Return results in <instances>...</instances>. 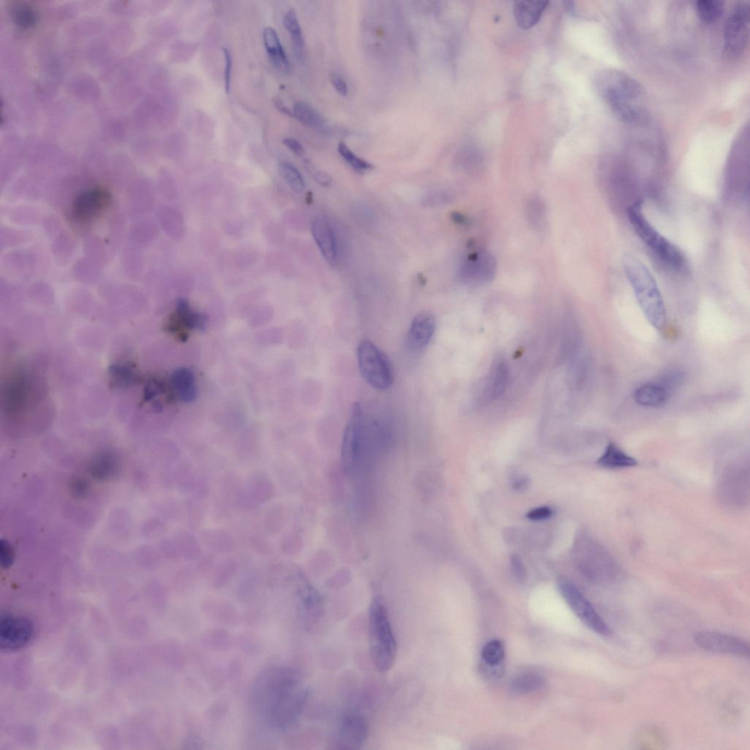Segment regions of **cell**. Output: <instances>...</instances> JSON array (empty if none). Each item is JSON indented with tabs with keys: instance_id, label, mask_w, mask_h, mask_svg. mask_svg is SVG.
<instances>
[{
	"instance_id": "60d3db41",
	"label": "cell",
	"mask_w": 750,
	"mask_h": 750,
	"mask_svg": "<svg viewBox=\"0 0 750 750\" xmlns=\"http://www.w3.org/2000/svg\"><path fill=\"white\" fill-rule=\"evenodd\" d=\"M338 153L341 155L344 160L354 169L358 171H368L373 169V166L368 162L362 160L356 155L352 150L349 148L347 145L343 142L338 144Z\"/></svg>"
},
{
	"instance_id": "5b68a950",
	"label": "cell",
	"mask_w": 750,
	"mask_h": 750,
	"mask_svg": "<svg viewBox=\"0 0 750 750\" xmlns=\"http://www.w3.org/2000/svg\"><path fill=\"white\" fill-rule=\"evenodd\" d=\"M627 215L637 235L658 259L673 269H684L685 258L682 252L649 222L644 212L642 201L633 203L628 208Z\"/></svg>"
},
{
	"instance_id": "8992f818",
	"label": "cell",
	"mask_w": 750,
	"mask_h": 750,
	"mask_svg": "<svg viewBox=\"0 0 750 750\" xmlns=\"http://www.w3.org/2000/svg\"><path fill=\"white\" fill-rule=\"evenodd\" d=\"M358 365L366 382L378 390L391 388L394 383V369L389 358L369 340H362L357 348Z\"/></svg>"
},
{
	"instance_id": "7dc6e473",
	"label": "cell",
	"mask_w": 750,
	"mask_h": 750,
	"mask_svg": "<svg viewBox=\"0 0 750 750\" xmlns=\"http://www.w3.org/2000/svg\"><path fill=\"white\" fill-rule=\"evenodd\" d=\"M511 566L513 574L517 581L521 584L526 582L527 578V573L526 567L519 555L513 554L511 558Z\"/></svg>"
},
{
	"instance_id": "ba28073f",
	"label": "cell",
	"mask_w": 750,
	"mask_h": 750,
	"mask_svg": "<svg viewBox=\"0 0 750 750\" xmlns=\"http://www.w3.org/2000/svg\"><path fill=\"white\" fill-rule=\"evenodd\" d=\"M558 588L568 606L590 631L602 636H609L611 634L609 626L570 580L559 579Z\"/></svg>"
},
{
	"instance_id": "9a60e30c",
	"label": "cell",
	"mask_w": 750,
	"mask_h": 750,
	"mask_svg": "<svg viewBox=\"0 0 750 750\" xmlns=\"http://www.w3.org/2000/svg\"><path fill=\"white\" fill-rule=\"evenodd\" d=\"M510 379L509 366L504 359L496 358L483 381L479 401L481 404L490 403L505 393Z\"/></svg>"
},
{
	"instance_id": "f5cc1de1",
	"label": "cell",
	"mask_w": 750,
	"mask_h": 750,
	"mask_svg": "<svg viewBox=\"0 0 750 750\" xmlns=\"http://www.w3.org/2000/svg\"><path fill=\"white\" fill-rule=\"evenodd\" d=\"M199 570L204 575L211 574L214 570L215 564V556L212 553H207L202 555L201 559L199 560Z\"/></svg>"
},
{
	"instance_id": "bcb514c9",
	"label": "cell",
	"mask_w": 750,
	"mask_h": 750,
	"mask_svg": "<svg viewBox=\"0 0 750 750\" xmlns=\"http://www.w3.org/2000/svg\"><path fill=\"white\" fill-rule=\"evenodd\" d=\"M196 577V572L193 568H184L177 576V584L182 588V590H186L195 582Z\"/></svg>"
},
{
	"instance_id": "d4e9b609",
	"label": "cell",
	"mask_w": 750,
	"mask_h": 750,
	"mask_svg": "<svg viewBox=\"0 0 750 750\" xmlns=\"http://www.w3.org/2000/svg\"><path fill=\"white\" fill-rule=\"evenodd\" d=\"M546 684L544 675L538 672L527 671L515 677L510 684L511 691L516 695H526L541 691Z\"/></svg>"
},
{
	"instance_id": "603a6c76",
	"label": "cell",
	"mask_w": 750,
	"mask_h": 750,
	"mask_svg": "<svg viewBox=\"0 0 750 750\" xmlns=\"http://www.w3.org/2000/svg\"><path fill=\"white\" fill-rule=\"evenodd\" d=\"M200 538L205 546L219 553H229L236 548V541L229 532L222 528L205 529Z\"/></svg>"
},
{
	"instance_id": "91938a15",
	"label": "cell",
	"mask_w": 750,
	"mask_h": 750,
	"mask_svg": "<svg viewBox=\"0 0 750 750\" xmlns=\"http://www.w3.org/2000/svg\"><path fill=\"white\" fill-rule=\"evenodd\" d=\"M202 741L197 737L189 736L186 740L184 747L191 749H199L202 748Z\"/></svg>"
},
{
	"instance_id": "d6a6232c",
	"label": "cell",
	"mask_w": 750,
	"mask_h": 750,
	"mask_svg": "<svg viewBox=\"0 0 750 750\" xmlns=\"http://www.w3.org/2000/svg\"><path fill=\"white\" fill-rule=\"evenodd\" d=\"M238 571L237 562L228 559L216 564L211 573V585L215 589L224 587L234 577Z\"/></svg>"
},
{
	"instance_id": "816d5d0a",
	"label": "cell",
	"mask_w": 750,
	"mask_h": 750,
	"mask_svg": "<svg viewBox=\"0 0 750 750\" xmlns=\"http://www.w3.org/2000/svg\"><path fill=\"white\" fill-rule=\"evenodd\" d=\"M251 546L259 555H267L270 552L269 542L260 535H255L251 539Z\"/></svg>"
},
{
	"instance_id": "d590c367",
	"label": "cell",
	"mask_w": 750,
	"mask_h": 750,
	"mask_svg": "<svg viewBox=\"0 0 750 750\" xmlns=\"http://www.w3.org/2000/svg\"><path fill=\"white\" fill-rule=\"evenodd\" d=\"M198 475L189 463H183L175 470V485L183 494L191 493L195 488Z\"/></svg>"
},
{
	"instance_id": "9c48e42d",
	"label": "cell",
	"mask_w": 750,
	"mask_h": 750,
	"mask_svg": "<svg viewBox=\"0 0 750 750\" xmlns=\"http://www.w3.org/2000/svg\"><path fill=\"white\" fill-rule=\"evenodd\" d=\"M308 696V688L304 684L286 695L269 713L267 719L272 727L278 729L291 727L303 712Z\"/></svg>"
},
{
	"instance_id": "cb8c5ba5",
	"label": "cell",
	"mask_w": 750,
	"mask_h": 750,
	"mask_svg": "<svg viewBox=\"0 0 750 750\" xmlns=\"http://www.w3.org/2000/svg\"><path fill=\"white\" fill-rule=\"evenodd\" d=\"M635 402L644 407H661L667 403L669 392L656 383L640 385L634 393Z\"/></svg>"
},
{
	"instance_id": "681fc988",
	"label": "cell",
	"mask_w": 750,
	"mask_h": 750,
	"mask_svg": "<svg viewBox=\"0 0 750 750\" xmlns=\"http://www.w3.org/2000/svg\"><path fill=\"white\" fill-rule=\"evenodd\" d=\"M223 52H224V63H225V66H224V88H225V92L227 93H229V90H231V75H232L233 60H232V56H231V51H229L227 48H223Z\"/></svg>"
},
{
	"instance_id": "f6af8a7d",
	"label": "cell",
	"mask_w": 750,
	"mask_h": 750,
	"mask_svg": "<svg viewBox=\"0 0 750 750\" xmlns=\"http://www.w3.org/2000/svg\"><path fill=\"white\" fill-rule=\"evenodd\" d=\"M210 483L208 479L204 476H198L195 488H193L191 497L204 501L210 494Z\"/></svg>"
},
{
	"instance_id": "f35d334b",
	"label": "cell",
	"mask_w": 750,
	"mask_h": 750,
	"mask_svg": "<svg viewBox=\"0 0 750 750\" xmlns=\"http://www.w3.org/2000/svg\"><path fill=\"white\" fill-rule=\"evenodd\" d=\"M528 221L537 229L546 226L547 212L546 205L539 198L530 199L527 205Z\"/></svg>"
},
{
	"instance_id": "52a82bcc",
	"label": "cell",
	"mask_w": 750,
	"mask_h": 750,
	"mask_svg": "<svg viewBox=\"0 0 750 750\" xmlns=\"http://www.w3.org/2000/svg\"><path fill=\"white\" fill-rule=\"evenodd\" d=\"M750 6L749 2L737 3L724 26V50L728 56L739 57L749 41Z\"/></svg>"
},
{
	"instance_id": "4316f807",
	"label": "cell",
	"mask_w": 750,
	"mask_h": 750,
	"mask_svg": "<svg viewBox=\"0 0 750 750\" xmlns=\"http://www.w3.org/2000/svg\"><path fill=\"white\" fill-rule=\"evenodd\" d=\"M284 26L291 37L294 52L298 61L305 59V43L296 11L289 10L284 17Z\"/></svg>"
},
{
	"instance_id": "d6986e66",
	"label": "cell",
	"mask_w": 750,
	"mask_h": 750,
	"mask_svg": "<svg viewBox=\"0 0 750 750\" xmlns=\"http://www.w3.org/2000/svg\"><path fill=\"white\" fill-rule=\"evenodd\" d=\"M549 5L544 0H521L514 6V15L520 28L528 30L539 22Z\"/></svg>"
},
{
	"instance_id": "11a10c76",
	"label": "cell",
	"mask_w": 750,
	"mask_h": 750,
	"mask_svg": "<svg viewBox=\"0 0 750 750\" xmlns=\"http://www.w3.org/2000/svg\"><path fill=\"white\" fill-rule=\"evenodd\" d=\"M283 144L290 151L298 157H302L305 153L303 146L296 139L286 138L283 140Z\"/></svg>"
},
{
	"instance_id": "7a4b0ae2",
	"label": "cell",
	"mask_w": 750,
	"mask_h": 750,
	"mask_svg": "<svg viewBox=\"0 0 750 750\" xmlns=\"http://www.w3.org/2000/svg\"><path fill=\"white\" fill-rule=\"evenodd\" d=\"M624 265L641 310L653 327L662 329L667 323V312L654 276L635 258L626 256Z\"/></svg>"
},
{
	"instance_id": "9f6ffc18",
	"label": "cell",
	"mask_w": 750,
	"mask_h": 750,
	"mask_svg": "<svg viewBox=\"0 0 750 750\" xmlns=\"http://www.w3.org/2000/svg\"><path fill=\"white\" fill-rule=\"evenodd\" d=\"M529 479L524 476H519L514 479L512 485L515 490L524 491L529 486Z\"/></svg>"
},
{
	"instance_id": "7402d4cb",
	"label": "cell",
	"mask_w": 750,
	"mask_h": 750,
	"mask_svg": "<svg viewBox=\"0 0 750 750\" xmlns=\"http://www.w3.org/2000/svg\"><path fill=\"white\" fill-rule=\"evenodd\" d=\"M245 489L259 505L271 500L276 494L271 479L262 470L251 472L247 478Z\"/></svg>"
},
{
	"instance_id": "6f0895ef",
	"label": "cell",
	"mask_w": 750,
	"mask_h": 750,
	"mask_svg": "<svg viewBox=\"0 0 750 750\" xmlns=\"http://www.w3.org/2000/svg\"><path fill=\"white\" fill-rule=\"evenodd\" d=\"M314 177L317 182L323 186H329L332 184L331 177L322 171H316L314 173Z\"/></svg>"
},
{
	"instance_id": "836d02e7",
	"label": "cell",
	"mask_w": 750,
	"mask_h": 750,
	"mask_svg": "<svg viewBox=\"0 0 750 750\" xmlns=\"http://www.w3.org/2000/svg\"><path fill=\"white\" fill-rule=\"evenodd\" d=\"M695 9L701 20L706 23H713L723 15L724 3L720 0H700L696 2Z\"/></svg>"
},
{
	"instance_id": "7bdbcfd3",
	"label": "cell",
	"mask_w": 750,
	"mask_h": 750,
	"mask_svg": "<svg viewBox=\"0 0 750 750\" xmlns=\"http://www.w3.org/2000/svg\"><path fill=\"white\" fill-rule=\"evenodd\" d=\"M234 503L239 509L244 511L252 510L259 506L246 490L245 488H242L238 492L235 496Z\"/></svg>"
},
{
	"instance_id": "277c9868",
	"label": "cell",
	"mask_w": 750,
	"mask_h": 750,
	"mask_svg": "<svg viewBox=\"0 0 750 750\" xmlns=\"http://www.w3.org/2000/svg\"><path fill=\"white\" fill-rule=\"evenodd\" d=\"M302 684V676L296 669L273 668L266 670L253 685L251 697L253 707L268 718L276 705Z\"/></svg>"
},
{
	"instance_id": "7c38bea8",
	"label": "cell",
	"mask_w": 750,
	"mask_h": 750,
	"mask_svg": "<svg viewBox=\"0 0 750 750\" xmlns=\"http://www.w3.org/2000/svg\"><path fill=\"white\" fill-rule=\"evenodd\" d=\"M694 641L698 646L709 651L742 657H749L750 648L747 641L732 635L702 631L695 635Z\"/></svg>"
},
{
	"instance_id": "db71d44e",
	"label": "cell",
	"mask_w": 750,
	"mask_h": 750,
	"mask_svg": "<svg viewBox=\"0 0 750 750\" xmlns=\"http://www.w3.org/2000/svg\"><path fill=\"white\" fill-rule=\"evenodd\" d=\"M331 84L336 92L343 96H346L348 94V86L347 81L344 77L338 74V73H332L330 77Z\"/></svg>"
},
{
	"instance_id": "e575fe53",
	"label": "cell",
	"mask_w": 750,
	"mask_h": 750,
	"mask_svg": "<svg viewBox=\"0 0 750 750\" xmlns=\"http://www.w3.org/2000/svg\"><path fill=\"white\" fill-rule=\"evenodd\" d=\"M173 383L181 398L184 401H191L195 397V388L193 385V376L187 369H180L173 374Z\"/></svg>"
},
{
	"instance_id": "4fadbf2b",
	"label": "cell",
	"mask_w": 750,
	"mask_h": 750,
	"mask_svg": "<svg viewBox=\"0 0 750 750\" xmlns=\"http://www.w3.org/2000/svg\"><path fill=\"white\" fill-rule=\"evenodd\" d=\"M369 734L365 718L358 713H348L341 721L337 732L338 749L357 750L365 744Z\"/></svg>"
},
{
	"instance_id": "6da1fadb",
	"label": "cell",
	"mask_w": 750,
	"mask_h": 750,
	"mask_svg": "<svg viewBox=\"0 0 750 750\" xmlns=\"http://www.w3.org/2000/svg\"><path fill=\"white\" fill-rule=\"evenodd\" d=\"M597 88L614 115L623 122L642 123L648 113V99L641 84L617 69L604 70L599 75Z\"/></svg>"
},
{
	"instance_id": "ac0fdd59",
	"label": "cell",
	"mask_w": 750,
	"mask_h": 750,
	"mask_svg": "<svg viewBox=\"0 0 750 750\" xmlns=\"http://www.w3.org/2000/svg\"><path fill=\"white\" fill-rule=\"evenodd\" d=\"M311 233L324 259L334 264L337 258V247L329 222L323 216L316 218L311 224Z\"/></svg>"
},
{
	"instance_id": "44dd1931",
	"label": "cell",
	"mask_w": 750,
	"mask_h": 750,
	"mask_svg": "<svg viewBox=\"0 0 750 750\" xmlns=\"http://www.w3.org/2000/svg\"><path fill=\"white\" fill-rule=\"evenodd\" d=\"M202 610L213 622L234 626L238 623L239 616L231 603L219 599H208L202 603Z\"/></svg>"
},
{
	"instance_id": "83f0119b",
	"label": "cell",
	"mask_w": 750,
	"mask_h": 750,
	"mask_svg": "<svg viewBox=\"0 0 750 750\" xmlns=\"http://www.w3.org/2000/svg\"><path fill=\"white\" fill-rule=\"evenodd\" d=\"M294 117L310 128L318 131H325L327 124L324 117L311 104L300 101L294 106Z\"/></svg>"
},
{
	"instance_id": "f1b7e54d",
	"label": "cell",
	"mask_w": 750,
	"mask_h": 750,
	"mask_svg": "<svg viewBox=\"0 0 750 750\" xmlns=\"http://www.w3.org/2000/svg\"><path fill=\"white\" fill-rule=\"evenodd\" d=\"M175 541L179 548L181 557L189 561H199L203 553L198 539L191 532L185 530L177 532Z\"/></svg>"
},
{
	"instance_id": "6125c7cd",
	"label": "cell",
	"mask_w": 750,
	"mask_h": 750,
	"mask_svg": "<svg viewBox=\"0 0 750 750\" xmlns=\"http://www.w3.org/2000/svg\"><path fill=\"white\" fill-rule=\"evenodd\" d=\"M306 202L309 204L312 203V202H313V193H312V192L309 191L307 193Z\"/></svg>"
},
{
	"instance_id": "5bb4252c",
	"label": "cell",
	"mask_w": 750,
	"mask_h": 750,
	"mask_svg": "<svg viewBox=\"0 0 750 750\" xmlns=\"http://www.w3.org/2000/svg\"><path fill=\"white\" fill-rule=\"evenodd\" d=\"M33 634L29 620L15 615H3L0 624V645L6 650H17L27 645Z\"/></svg>"
},
{
	"instance_id": "f546056e",
	"label": "cell",
	"mask_w": 750,
	"mask_h": 750,
	"mask_svg": "<svg viewBox=\"0 0 750 750\" xmlns=\"http://www.w3.org/2000/svg\"><path fill=\"white\" fill-rule=\"evenodd\" d=\"M112 385L125 388L138 382L139 376L134 365L128 362L117 363L108 369Z\"/></svg>"
},
{
	"instance_id": "8fae6325",
	"label": "cell",
	"mask_w": 750,
	"mask_h": 750,
	"mask_svg": "<svg viewBox=\"0 0 750 750\" xmlns=\"http://www.w3.org/2000/svg\"><path fill=\"white\" fill-rule=\"evenodd\" d=\"M110 193L103 187H95L84 191L72 205L71 219L79 224H88L102 213L110 205Z\"/></svg>"
},
{
	"instance_id": "c3c4849f",
	"label": "cell",
	"mask_w": 750,
	"mask_h": 750,
	"mask_svg": "<svg viewBox=\"0 0 750 750\" xmlns=\"http://www.w3.org/2000/svg\"><path fill=\"white\" fill-rule=\"evenodd\" d=\"M160 548L163 555L169 560L177 561L181 558V555L175 541L165 540L162 542Z\"/></svg>"
},
{
	"instance_id": "484cf974",
	"label": "cell",
	"mask_w": 750,
	"mask_h": 750,
	"mask_svg": "<svg viewBox=\"0 0 750 750\" xmlns=\"http://www.w3.org/2000/svg\"><path fill=\"white\" fill-rule=\"evenodd\" d=\"M597 463L604 468L619 469L634 467L637 462L635 458L625 453L620 447L611 443L606 447Z\"/></svg>"
},
{
	"instance_id": "ab89813d",
	"label": "cell",
	"mask_w": 750,
	"mask_h": 750,
	"mask_svg": "<svg viewBox=\"0 0 750 750\" xmlns=\"http://www.w3.org/2000/svg\"><path fill=\"white\" fill-rule=\"evenodd\" d=\"M188 523L191 529L197 530L203 523L205 515L204 501L191 498L186 503Z\"/></svg>"
},
{
	"instance_id": "ffe728a7",
	"label": "cell",
	"mask_w": 750,
	"mask_h": 750,
	"mask_svg": "<svg viewBox=\"0 0 750 750\" xmlns=\"http://www.w3.org/2000/svg\"><path fill=\"white\" fill-rule=\"evenodd\" d=\"M263 41L272 66L280 74L288 75L290 70L289 60L276 30L271 27L265 28Z\"/></svg>"
},
{
	"instance_id": "3957f363",
	"label": "cell",
	"mask_w": 750,
	"mask_h": 750,
	"mask_svg": "<svg viewBox=\"0 0 750 750\" xmlns=\"http://www.w3.org/2000/svg\"><path fill=\"white\" fill-rule=\"evenodd\" d=\"M369 642L374 668L380 673L390 671L396 660L397 645L388 611L379 597L370 604Z\"/></svg>"
},
{
	"instance_id": "94428289",
	"label": "cell",
	"mask_w": 750,
	"mask_h": 750,
	"mask_svg": "<svg viewBox=\"0 0 750 750\" xmlns=\"http://www.w3.org/2000/svg\"><path fill=\"white\" fill-rule=\"evenodd\" d=\"M418 280L421 285H425L427 283V279L422 273L418 275Z\"/></svg>"
},
{
	"instance_id": "2e32d148",
	"label": "cell",
	"mask_w": 750,
	"mask_h": 750,
	"mask_svg": "<svg viewBox=\"0 0 750 750\" xmlns=\"http://www.w3.org/2000/svg\"><path fill=\"white\" fill-rule=\"evenodd\" d=\"M363 432V412L360 403H356L350 410L345 431L343 455L347 462L355 461L361 445Z\"/></svg>"
},
{
	"instance_id": "8d00e7d4",
	"label": "cell",
	"mask_w": 750,
	"mask_h": 750,
	"mask_svg": "<svg viewBox=\"0 0 750 750\" xmlns=\"http://www.w3.org/2000/svg\"><path fill=\"white\" fill-rule=\"evenodd\" d=\"M205 646L215 651H226L231 648L232 637L222 630H212L202 637Z\"/></svg>"
},
{
	"instance_id": "4dcf8cb0",
	"label": "cell",
	"mask_w": 750,
	"mask_h": 750,
	"mask_svg": "<svg viewBox=\"0 0 750 750\" xmlns=\"http://www.w3.org/2000/svg\"><path fill=\"white\" fill-rule=\"evenodd\" d=\"M505 658V646L503 641L492 640L489 641L481 651V659L485 667L492 671H499Z\"/></svg>"
},
{
	"instance_id": "b9f144b4",
	"label": "cell",
	"mask_w": 750,
	"mask_h": 750,
	"mask_svg": "<svg viewBox=\"0 0 750 750\" xmlns=\"http://www.w3.org/2000/svg\"><path fill=\"white\" fill-rule=\"evenodd\" d=\"M301 548L302 539L296 532H289L281 540L280 549L285 555H296L300 552Z\"/></svg>"
},
{
	"instance_id": "f907efd6",
	"label": "cell",
	"mask_w": 750,
	"mask_h": 750,
	"mask_svg": "<svg viewBox=\"0 0 750 750\" xmlns=\"http://www.w3.org/2000/svg\"><path fill=\"white\" fill-rule=\"evenodd\" d=\"M553 512L549 506H540L530 510L526 517L532 521H541L552 517Z\"/></svg>"
},
{
	"instance_id": "30bf717a",
	"label": "cell",
	"mask_w": 750,
	"mask_h": 750,
	"mask_svg": "<svg viewBox=\"0 0 750 750\" xmlns=\"http://www.w3.org/2000/svg\"><path fill=\"white\" fill-rule=\"evenodd\" d=\"M496 261L488 251L471 253L462 262L459 278L464 284L478 286L490 282L495 276Z\"/></svg>"
},
{
	"instance_id": "e0dca14e",
	"label": "cell",
	"mask_w": 750,
	"mask_h": 750,
	"mask_svg": "<svg viewBox=\"0 0 750 750\" xmlns=\"http://www.w3.org/2000/svg\"><path fill=\"white\" fill-rule=\"evenodd\" d=\"M436 329V320L428 313L419 314L411 323L407 334V346L414 352H420L430 343Z\"/></svg>"
},
{
	"instance_id": "680465c9",
	"label": "cell",
	"mask_w": 750,
	"mask_h": 750,
	"mask_svg": "<svg viewBox=\"0 0 750 750\" xmlns=\"http://www.w3.org/2000/svg\"><path fill=\"white\" fill-rule=\"evenodd\" d=\"M273 102L275 107L277 108L278 110L287 116L294 117V112L289 110V108L286 106L283 101L280 98H279V97H276V98L273 99Z\"/></svg>"
},
{
	"instance_id": "74e56055",
	"label": "cell",
	"mask_w": 750,
	"mask_h": 750,
	"mask_svg": "<svg viewBox=\"0 0 750 750\" xmlns=\"http://www.w3.org/2000/svg\"><path fill=\"white\" fill-rule=\"evenodd\" d=\"M279 171L282 178L290 188L297 193H302L305 189V182L298 169L287 162L279 164Z\"/></svg>"
},
{
	"instance_id": "1f68e13d",
	"label": "cell",
	"mask_w": 750,
	"mask_h": 750,
	"mask_svg": "<svg viewBox=\"0 0 750 750\" xmlns=\"http://www.w3.org/2000/svg\"><path fill=\"white\" fill-rule=\"evenodd\" d=\"M285 523L286 513L284 506L280 503L272 506L264 517L263 527L265 533L271 537L280 535Z\"/></svg>"
},
{
	"instance_id": "ee69618b",
	"label": "cell",
	"mask_w": 750,
	"mask_h": 750,
	"mask_svg": "<svg viewBox=\"0 0 750 750\" xmlns=\"http://www.w3.org/2000/svg\"><path fill=\"white\" fill-rule=\"evenodd\" d=\"M258 583L256 576L250 575L245 577L242 579L238 587L239 596L243 599L250 597L256 590Z\"/></svg>"
}]
</instances>
